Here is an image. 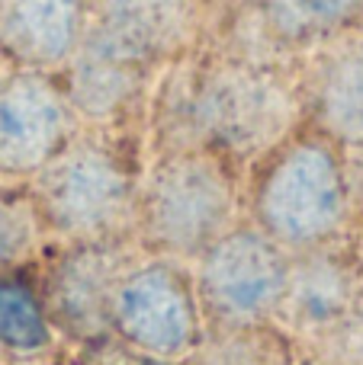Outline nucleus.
I'll return each mask as SVG.
<instances>
[{
  "label": "nucleus",
  "instance_id": "nucleus-1",
  "mask_svg": "<svg viewBox=\"0 0 363 365\" xmlns=\"http://www.w3.org/2000/svg\"><path fill=\"white\" fill-rule=\"evenodd\" d=\"M347 182L325 145H296L270 170L257 199V212L277 240L312 244L344 218Z\"/></svg>",
  "mask_w": 363,
  "mask_h": 365
},
{
  "label": "nucleus",
  "instance_id": "nucleus-2",
  "mask_svg": "<svg viewBox=\"0 0 363 365\" xmlns=\"http://www.w3.org/2000/svg\"><path fill=\"white\" fill-rule=\"evenodd\" d=\"M232 189L206 158H174L154 170L145 192V225L154 244L193 253L219 240L229 225Z\"/></svg>",
  "mask_w": 363,
  "mask_h": 365
},
{
  "label": "nucleus",
  "instance_id": "nucleus-3",
  "mask_svg": "<svg viewBox=\"0 0 363 365\" xmlns=\"http://www.w3.org/2000/svg\"><path fill=\"white\" fill-rule=\"evenodd\" d=\"M293 103L280 81L254 68H219L199 83L190 122L209 145L225 151L264 148L289 125Z\"/></svg>",
  "mask_w": 363,
  "mask_h": 365
},
{
  "label": "nucleus",
  "instance_id": "nucleus-4",
  "mask_svg": "<svg viewBox=\"0 0 363 365\" xmlns=\"http://www.w3.org/2000/svg\"><path fill=\"white\" fill-rule=\"evenodd\" d=\"M132 186L113 154L94 145L58 151L42 167L39 205L45 218L64 234H103L129 212Z\"/></svg>",
  "mask_w": 363,
  "mask_h": 365
},
{
  "label": "nucleus",
  "instance_id": "nucleus-5",
  "mask_svg": "<svg viewBox=\"0 0 363 365\" xmlns=\"http://www.w3.org/2000/svg\"><path fill=\"white\" fill-rule=\"evenodd\" d=\"M289 263L270 237L238 231L209 244L203 263V295L225 321H254L280 308Z\"/></svg>",
  "mask_w": 363,
  "mask_h": 365
},
{
  "label": "nucleus",
  "instance_id": "nucleus-6",
  "mask_svg": "<svg viewBox=\"0 0 363 365\" xmlns=\"http://www.w3.org/2000/svg\"><path fill=\"white\" fill-rule=\"evenodd\" d=\"M113 317L135 346L158 356L180 353L197 334L190 289L167 266H148L122 279L113 302Z\"/></svg>",
  "mask_w": 363,
  "mask_h": 365
},
{
  "label": "nucleus",
  "instance_id": "nucleus-7",
  "mask_svg": "<svg viewBox=\"0 0 363 365\" xmlns=\"http://www.w3.org/2000/svg\"><path fill=\"white\" fill-rule=\"evenodd\" d=\"M68 128L64 96L36 71L0 81V170H42Z\"/></svg>",
  "mask_w": 363,
  "mask_h": 365
},
{
  "label": "nucleus",
  "instance_id": "nucleus-8",
  "mask_svg": "<svg viewBox=\"0 0 363 365\" xmlns=\"http://www.w3.org/2000/svg\"><path fill=\"white\" fill-rule=\"evenodd\" d=\"M154 58L113 32L90 26L71 55V100L87 115H113L141 87Z\"/></svg>",
  "mask_w": 363,
  "mask_h": 365
},
{
  "label": "nucleus",
  "instance_id": "nucleus-9",
  "mask_svg": "<svg viewBox=\"0 0 363 365\" xmlns=\"http://www.w3.org/2000/svg\"><path fill=\"white\" fill-rule=\"evenodd\" d=\"M84 0H0V48L29 71L71 61L84 36Z\"/></svg>",
  "mask_w": 363,
  "mask_h": 365
},
{
  "label": "nucleus",
  "instance_id": "nucleus-10",
  "mask_svg": "<svg viewBox=\"0 0 363 365\" xmlns=\"http://www.w3.org/2000/svg\"><path fill=\"white\" fill-rule=\"evenodd\" d=\"M119 282V257L109 247H81L51 279V308L74 330H94L113 314Z\"/></svg>",
  "mask_w": 363,
  "mask_h": 365
},
{
  "label": "nucleus",
  "instance_id": "nucleus-11",
  "mask_svg": "<svg viewBox=\"0 0 363 365\" xmlns=\"http://www.w3.org/2000/svg\"><path fill=\"white\" fill-rule=\"evenodd\" d=\"M283 308L302 327H328L351 314L354 272L341 257L315 253L293 266L287 276Z\"/></svg>",
  "mask_w": 363,
  "mask_h": 365
},
{
  "label": "nucleus",
  "instance_id": "nucleus-12",
  "mask_svg": "<svg viewBox=\"0 0 363 365\" xmlns=\"http://www.w3.org/2000/svg\"><path fill=\"white\" fill-rule=\"evenodd\" d=\"M84 4L94 13V26L132 42L151 58L177 42L187 19V0H84Z\"/></svg>",
  "mask_w": 363,
  "mask_h": 365
},
{
  "label": "nucleus",
  "instance_id": "nucleus-13",
  "mask_svg": "<svg viewBox=\"0 0 363 365\" xmlns=\"http://www.w3.org/2000/svg\"><path fill=\"white\" fill-rule=\"evenodd\" d=\"M319 113L334 138L363 148V45L334 58L319 87Z\"/></svg>",
  "mask_w": 363,
  "mask_h": 365
},
{
  "label": "nucleus",
  "instance_id": "nucleus-14",
  "mask_svg": "<svg viewBox=\"0 0 363 365\" xmlns=\"http://www.w3.org/2000/svg\"><path fill=\"white\" fill-rule=\"evenodd\" d=\"M363 16V0H264V19L283 42H315Z\"/></svg>",
  "mask_w": 363,
  "mask_h": 365
},
{
  "label": "nucleus",
  "instance_id": "nucleus-15",
  "mask_svg": "<svg viewBox=\"0 0 363 365\" xmlns=\"http://www.w3.org/2000/svg\"><path fill=\"white\" fill-rule=\"evenodd\" d=\"M45 321L29 292L16 282H0V343L36 349L45 343Z\"/></svg>",
  "mask_w": 363,
  "mask_h": 365
},
{
  "label": "nucleus",
  "instance_id": "nucleus-16",
  "mask_svg": "<svg viewBox=\"0 0 363 365\" xmlns=\"http://www.w3.org/2000/svg\"><path fill=\"white\" fill-rule=\"evenodd\" d=\"M29 215L19 202L0 195V259H10L29 244Z\"/></svg>",
  "mask_w": 363,
  "mask_h": 365
},
{
  "label": "nucleus",
  "instance_id": "nucleus-17",
  "mask_svg": "<svg viewBox=\"0 0 363 365\" xmlns=\"http://www.w3.org/2000/svg\"><path fill=\"white\" fill-rule=\"evenodd\" d=\"M344 359L347 365H363V311L354 314L344 327Z\"/></svg>",
  "mask_w": 363,
  "mask_h": 365
}]
</instances>
